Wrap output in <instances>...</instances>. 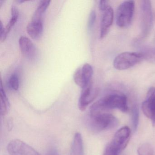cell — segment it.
Wrapping results in <instances>:
<instances>
[{"label": "cell", "mask_w": 155, "mask_h": 155, "mask_svg": "<svg viewBox=\"0 0 155 155\" xmlns=\"http://www.w3.org/2000/svg\"><path fill=\"white\" fill-rule=\"evenodd\" d=\"M113 109L122 112L127 111V100L124 94L116 92L104 96L91 106L89 113L110 112Z\"/></svg>", "instance_id": "6da1fadb"}, {"label": "cell", "mask_w": 155, "mask_h": 155, "mask_svg": "<svg viewBox=\"0 0 155 155\" xmlns=\"http://www.w3.org/2000/svg\"><path fill=\"white\" fill-rule=\"evenodd\" d=\"M89 128L94 132H100L115 127L118 120L110 112L89 113L87 119Z\"/></svg>", "instance_id": "7a4b0ae2"}, {"label": "cell", "mask_w": 155, "mask_h": 155, "mask_svg": "<svg viewBox=\"0 0 155 155\" xmlns=\"http://www.w3.org/2000/svg\"><path fill=\"white\" fill-rule=\"evenodd\" d=\"M141 32L136 40V43L142 42L150 34L153 26V17L151 2L143 0L140 3Z\"/></svg>", "instance_id": "3957f363"}, {"label": "cell", "mask_w": 155, "mask_h": 155, "mask_svg": "<svg viewBox=\"0 0 155 155\" xmlns=\"http://www.w3.org/2000/svg\"><path fill=\"white\" fill-rule=\"evenodd\" d=\"M144 59L140 52H124L117 56L113 61L116 69L125 70L134 67Z\"/></svg>", "instance_id": "277c9868"}, {"label": "cell", "mask_w": 155, "mask_h": 155, "mask_svg": "<svg viewBox=\"0 0 155 155\" xmlns=\"http://www.w3.org/2000/svg\"><path fill=\"white\" fill-rule=\"evenodd\" d=\"M135 10V2L126 1L118 7L116 14L117 25L120 28H126L132 22Z\"/></svg>", "instance_id": "5b68a950"}, {"label": "cell", "mask_w": 155, "mask_h": 155, "mask_svg": "<svg viewBox=\"0 0 155 155\" xmlns=\"http://www.w3.org/2000/svg\"><path fill=\"white\" fill-rule=\"evenodd\" d=\"M93 74V70L91 65L86 63L76 70L73 79L75 83L82 89L91 84Z\"/></svg>", "instance_id": "8992f818"}, {"label": "cell", "mask_w": 155, "mask_h": 155, "mask_svg": "<svg viewBox=\"0 0 155 155\" xmlns=\"http://www.w3.org/2000/svg\"><path fill=\"white\" fill-rule=\"evenodd\" d=\"M7 149L10 155H41L30 145L19 139L11 141Z\"/></svg>", "instance_id": "52a82bcc"}, {"label": "cell", "mask_w": 155, "mask_h": 155, "mask_svg": "<svg viewBox=\"0 0 155 155\" xmlns=\"http://www.w3.org/2000/svg\"><path fill=\"white\" fill-rule=\"evenodd\" d=\"M141 109L144 115L155 125V87H151L148 91Z\"/></svg>", "instance_id": "ba28073f"}, {"label": "cell", "mask_w": 155, "mask_h": 155, "mask_svg": "<svg viewBox=\"0 0 155 155\" xmlns=\"http://www.w3.org/2000/svg\"><path fill=\"white\" fill-rule=\"evenodd\" d=\"M130 130L127 126L122 127L115 133L110 144L120 151L127 147L130 137Z\"/></svg>", "instance_id": "9c48e42d"}, {"label": "cell", "mask_w": 155, "mask_h": 155, "mask_svg": "<svg viewBox=\"0 0 155 155\" xmlns=\"http://www.w3.org/2000/svg\"><path fill=\"white\" fill-rule=\"evenodd\" d=\"M98 94V90L93 88L91 84L82 89L78 101L80 110L84 111L87 106L95 99Z\"/></svg>", "instance_id": "30bf717a"}, {"label": "cell", "mask_w": 155, "mask_h": 155, "mask_svg": "<svg viewBox=\"0 0 155 155\" xmlns=\"http://www.w3.org/2000/svg\"><path fill=\"white\" fill-rule=\"evenodd\" d=\"M102 12L100 26V38L101 39L107 35L114 20V12L110 6Z\"/></svg>", "instance_id": "8fae6325"}, {"label": "cell", "mask_w": 155, "mask_h": 155, "mask_svg": "<svg viewBox=\"0 0 155 155\" xmlns=\"http://www.w3.org/2000/svg\"><path fill=\"white\" fill-rule=\"evenodd\" d=\"M27 31L32 39H38L39 38L43 31L42 18L32 17L31 21L27 26Z\"/></svg>", "instance_id": "7c38bea8"}, {"label": "cell", "mask_w": 155, "mask_h": 155, "mask_svg": "<svg viewBox=\"0 0 155 155\" xmlns=\"http://www.w3.org/2000/svg\"><path fill=\"white\" fill-rule=\"evenodd\" d=\"M20 48L22 54L28 58H32L36 53V48L30 39L21 36L19 40Z\"/></svg>", "instance_id": "4fadbf2b"}, {"label": "cell", "mask_w": 155, "mask_h": 155, "mask_svg": "<svg viewBox=\"0 0 155 155\" xmlns=\"http://www.w3.org/2000/svg\"><path fill=\"white\" fill-rule=\"evenodd\" d=\"M12 18L10 20L5 28L2 31H0V40L2 42L5 41L7 38L9 32L10 31L12 27L15 25L18 18L19 12L16 7L12 8Z\"/></svg>", "instance_id": "5bb4252c"}, {"label": "cell", "mask_w": 155, "mask_h": 155, "mask_svg": "<svg viewBox=\"0 0 155 155\" xmlns=\"http://www.w3.org/2000/svg\"><path fill=\"white\" fill-rule=\"evenodd\" d=\"M71 155H84L83 139L79 132H76L74 135L71 145Z\"/></svg>", "instance_id": "9a60e30c"}, {"label": "cell", "mask_w": 155, "mask_h": 155, "mask_svg": "<svg viewBox=\"0 0 155 155\" xmlns=\"http://www.w3.org/2000/svg\"><path fill=\"white\" fill-rule=\"evenodd\" d=\"M1 114L2 116L8 113L10 108V103L3 88L2 83L1 84Z\"/></svg>", "instance_id": "2e32d148"}, {"label": "cell", "mask_w": 155, "mask_h": 155, "mask_svg": "<svg viewBox=\"0 0 155 155\" xmlns=\"http://www.w3.org/2000/svg\"><path fill=\"white\" fill-rule=\"evenodd\" d=\"M140 52L143 55L144 59L150 63L155 64V48L146 47Z\"/></svg>", "instance_id": "e0dca14e"}, {"label": "cell", "mask_w": 155, "mask_h": 155, "mask_svg": "<svg viewBox=\"0 0 155 155\" xmlns=\"http://www.w3.org/2000/svg\"><path fill=\"white\" fill-rule=\"evenodd\" d=\"M51 1L43 0L40 2L32 17L42 18L43 14L49 6Z\"/></svg>", "instance_id": "ac0fdd59"}, {"label": "cell", "mask_w": 155, "mask_h": 155, "mask_svg": "<svg viewBox=\"0 0 155 155\" xmlns=\"http://www.w3.org/2000/svg\"><path fill=\"white\" fill-rule=\"evenodd\" d=\"M9 85L10 87L14 90H18L19 87V78L16 73L12 74L9 79Z\"/></svg>", "instance_id": "d6986e66"}, {"label": "cell", "mask_w": 155, "mask_h": 155, "mask_svg": "<svg viewBox=\"0 0 155 155\" xmlns=\"http://www.w3.org/2000/svg\"><path fill=\"white\" fill-rule=\"evenodd\" d=\"M132 121L133 128L136 130L139 121V110L137 105H134L132 108Z\"/></svg>", "instance_id": "ffe728a7"}, {"label": "cell", "mask_w": 155, "mask_h": 155, "mask_svg": "<svg viewBox=\"0 0 155 155\" xmlns=\"http://www.w3.org/2000/svg\"><path fill=\"white\" fill-rule=\"evenodd\" d=\"M120 152L121 151L109 143L105 147L103 155H119Z\"/></svg>", "instance_id": "44dd1931"}, {"label": "cell", "mask_w": 155, "mask_h": 155, "mask_svg": "<svg viewBox=\"0 0 155 155\" xmlns=\"http://www.w3.org/2000/svg\"><path fill=\"white\" fill-rule=\"evenodd\" d=\"M96 19V13L95 11H91L89 17L88 21V27L91 29L93 27L95 21Z\"/></svg>", "instance_id": "7402d4cb"}, {"label": "cell", "mask_w": 155, "mask_h": 155, "mask_svg": "<svg viewBox=\"0 0 155 155\" xmlns=\"http://www.w3.org/2000/svg\"><path fill=\"white\" fill-rule=\"evenodd\" d=\"M110 6L109 2L108 1L102 0V1H100L99 7L100 10L102 12L107 10Z\"/></svg>", "instance_id": "603a6c76"}, {"label": "cell", "mask_w": 155, "mask_h": 155, "mask_svg": "<svg viewBox=\"0 0 155 155\" xmlns=\"http://www.w3.org/2000/svg\"><path fill=\"white\" fill-rule=\"evenodd\" d=\"M47 155H59L58 154V151L54 149H51L48 152Z\"/></svg>", "instance_id": "cb8c5ba5"}, {"label": "cell", "mask_w": 155, "mask_h": 155, "mask_svg": "<svg viewBox=\"0 0 155 155\" xmlns=\"http://www.w3.org/2000/svg\"><path fill=\"white\" fill-rule=\"evenodd\" d=\"M24 2L25 1H21V0H18V1H17V2L19 3H23V2Z\"/></svg>", "instance_id": "d4e9b609"}, {"label": "cell", "mask_w": 155, "mask_h": 155, "mask_svg": "<svg viewBox=\"0 0 155 155\" xmlns=\"http://www.w3.org/2000/svg\"><path fill=\"white\" fill-rule=\"evenodd\" d=\"M4 2V1H2V0H1L0 1V7H1L2 6V3Z\"/></svg>", "instance_id": "484cf974"}]
</instances>
